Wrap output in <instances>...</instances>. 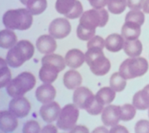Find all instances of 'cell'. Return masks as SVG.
I'll list each match as a JSON object with an SVG mask.
<instances>
[{
  "instance_id": "35",
  "label": "cell",
  "mask_w": 149,
  "mask_h": 133,
  "mask_svg": "<svg viewBox=\"0 0 149 133\" xmlns=\"http://www.w3.org/2000/svg\"><path fill=\"white\" fill-rule=\"evenodd\" d=\"M87 48H100L103 49L105 48V41L102 37L94 36L87 43Z\"/></svg>"
},
{
  "instance_id": "36",
  "label": "cell",
  "mask_w": 149,
  "mask_h": 133,
  "mask_svg": "<svg viewBox=\"0 0 149 133\" xmlns=\"http://www.w3.org/2000/svg\"><path fill=\"white\" fill-rule=\"evenodd\" d=\"M134 131L137 133H149V121L140 120L137 121L135 125Z\"/></svg>"
},
{
  "instance_id": "40",
  "label": "cell",
  "mask_w": 149,
  "mask_h": 133,
  "mask_svg": "<svg viewBox=\"0 0 149 133\" xmlns=\"http://www.w3.org/2000/svg\"><path fill=\"white\" fill-rule=\"evenodd\" d=\"M71 132H88L89 131L86 126L83 125H78L75 126L73 129L70 131Z\"/></svg>"
},
{
  "instance_id": "38",
  "label": "cell",
  "mask_w": 149,
  "mask_h": 133,
  "mask_svg": "<svg viewBox=\"0 0 149 133\" xmlns=\"http://www.w3.org/2000/svg\"><path fill=\"white\" fill-rule=\"evenodd\" d=\"M94 9H102L108 4L109 0H88Z\"/></svg>"
},
{
  "instance_id": "22",
  "label": "cell",
  "mask_w": 149,
  "mask_h": 133,
  "mask_svg": "<svg viewBox=\"0 0 149 133\" xmlns=\"http://www.w3.org/2000/svg\"><path fill=\"white\" fill-rule=\"evenodd\" d=\"M124 45V38L118 34H112L105 40V48L111 52H118Z\"/></svg>"
},
{
  "instance_id": "15",
  "label": "cell",
  "mask_w": 149,
  "mask_h": 133,
  "mask_svg": "<svg viewBox=\"0 0 149 133\" xmlns=\"http://www.w3.org/2000/svg\"><path fill=\"white\" fill-rule=\"evenodd\" d=\"M36 46L39 52L42 54H51L57 49V42L51 34L41 35L36 42Z\"/></svg>"
},
{
  "instance_id": "24",
  "label": "cell",
  "mask_w": 149,
  "mask_h": 133,
  "mask_svg": "<svg viewBox=\"0 0 149 133\" xmlns=\"http://www.w3.org/2000/svg\"><path fill=\"white\" fill-rule=\"evenodd\" d=\"M17 37L13 30H5L0 32V47L2 48H11L16 44Z\"/></svg>"
},
{
  "instance_id": "37",
  "label": "cell",
  "mask_w": 149,
  "mask_h": 133,
  "mask_svg": "<svg viewBox=\"0 0 149 133\" xmlns=\"http://www.w3.org/2000/svg\"><path fill=\"white\" fill-rule=\"evenodd\" d=\"M144 2L145 0H127V4L130 9L140 10L143 9Z\"/></svg>"
},
{
  "instance_id": "3",
  "label": "cell",
  "mask_w": 149,
  "mask_h": 133,
  "mask_svg": "<svg viewBox=\"0 0 149 133\" xmlns=\"http://www.w3.org/2000/svg\"><path fill=\"white\" fill-rule=\"evenodd\" d=\"M86 62L95 76H104L109 72L111 64L100 48H88L86 53Z\"/></svg>"
},
{
  "instance_id": "32",
  "label": "cell",
  "mask_w": 149,
  "mask_h": 133,
  "mask_svg": "<svg viewBox=\"0 0 149 133\" xmlns=\"http://www.w3.org/2000/svg\"><path fill=\"white\" fill-rule=\"evenodd\" d=\"M125 21H130L134 23H138L139 25H143L144 23V15L140 10L133 9L127 13L125 17Z\"/></svg>"
},
{
  "instance_id": "26",
  "label": "cell",
  "mask_w": 149,
  "mask_h": 133,
  "mask_svg": "<svg viewBox=\"0 0 149 133\" xmlns=\"http://www.w3.org/2000/svg\"><path fill=\"white\" fill-rule=\"evenodd\" d=\"M41 62L42 64L47 63V64H51V65L55 66L59 70V72H61L62 70L65 69V65H66L65 60L62 56L52 53L47 55L44 57H43Z\"/></svg>"
},
{
  "instance_id": "1",
  "label": "cell",
  "mask_w": 149,
  "mask_h": 133,
  "mask_svg": "<svg viewBox=\"0 0 149 133\" xmlns=\"http://www.w3.org/2000/svg\"><path fill=\"white\" fill-rule=\"evenodd\" d=\"M2 21L6 28L12 30H26L32 26L33 14L28 9L23 8L10 9L5 13Z\"/></svg>"
},
{
  "instance_id": "17",
  "label": "cell",
  "mask_w": 149,
  "mask_h": 133,
  "mask_svg": "<svg viewBox=\"0 0 149 133\" xmlns=\"http://www.w3.org/2000/svg\"><path fill=\"white\" fill-rule=\"evenodd\" d=\"M65 63L66 65L72 69L81 67L86 61V55L79 49H72L68 51L65 55Z\"/></svg>"
},
{
  "instance_id": "31",
  "label": "cell",
  "mask_w": 149,
  "mask_h": 133,
  "mask_svg": "<svg viewBox=\"0 0 149 133\" xmlns=\"http://www.w3.org/2000/svg\"><path fill=\"white\" fill-rule=\"evenodd\" d=\"M120 120L123 121H128L134 118L136 114V107L134 105L126 104L120 106Z\"/></svg>"
},
{
  "instance_id": "33",
  "label": "cell",
  "mask_w": 149,
  "mask_h": 133,
  "mask_svg": "<svg viewBox=\"0 0 149 133\" xmlns=\"http://www.w3.org/2000/svg\"><path fill=\"white\" fill-rule=\"evenodd\" d=\"M95 30H90L86 27H83L82 26L79 24L77 27V36L79 39L81 41H89L91 38H93L95 35Z\"/></svg>"
},
{
  "instance_id": "27",
  "label": "cell",
  "mask_w": 149,
  "mask_h": 133,
  "mask_svg": "<svg viewBox=\"0 0 149 133\" xmlns=\"http://www.w3.org/2000/svg\"><path fill=\"white\" fill-rule=\"evenodd\" d=\"M26 6L33 15H40L47 9V0H27Z\"/></svg>"
},
{
  "instance_id": "10",
  "label": "cell",
  "mask_w": 149,
  "mask_h": 133,
  "mask_svg": "<svg viewBox=\"0 0 149 133\" xmlns=\"http://www.w3.org/2000/svg\"><path fill=\"white\" fill-rule=\"evenodd\" d=\"M49 34L56 39H62L69 35L72 30L70 22L65 18L54 20L49 26Z\"/></svg>"
},
{
  "instance_id": "30",
  "label": "cell",
  "mask_w": 149,
  "mask_h": 133,
  "mask_svg": "<svg viewBox=\"0 0 149 133\" xmlns=\"http://www.w3.org/2000/svg\"><path fill=\"white\" fill-rule=\"evenodd\" d=\"M6 62V61H5L3 58H1V65H0V70H1L0 86L1 88H3L7 86L9 82L11 81V72L9 68L7 67Z\"/></svg>"
},
{
  "instance_id": "11",
  "label": "cell",
  "mask_w": 149,
  "mask_h": 133,
  "mask_svg": "<svg viewBox=\"0 0 149 133\" xmlns=\"http://www.w3.org/2000/svg\"><path fill=\"white\" fill-rule=\"evenodd\" d=\"M9 111L17 118H23L28 115L30 109L31 104L30 101L24 97H13L10 100L9 105Z\"/></svg>"
},
{
  "instance_id": "2",
  "label": "cell",
  "mask_w": 149,
  "mask_h": 133,
  "mask_svg": "<svg viewBox=\"0 0 149 133\" xmlns=\"http://www.w3.org/2000/svg\"><path fill=\"white\" fill-rule=\"evenodd\" d=\"M34 54V47L27 40L17 42L10 48L6 56L8 65L13 68H18L26 61L30 60Z\"/></svg>"
},
{
  "instance_id": "16",
  "label": "cell",
  "mask_w": 149,
  "mask_h": 133,
  "mask_svg": "<svg viewBox=\"0 0 149 133\" xmlns=\"http://www.w3.org/2000/svg\"><path fill=\"white\" fill-rule=\"evenodd\" d=\"M56 90L51 83H45L40 86L36 90V97L42 104L53 101L56 97Z\"/></svg>"
},
{
  "instance_id": "8",
  "label": "cell",
  "mask_w": 149,
  "mask_h": 133,
  "mask_svg": "<svg viewBox=\"0 0 149 133\" xmlns=\"http://www.w3.org/2000/svg\"><path fill=\"white\" fill-rule=\"evenodd\" d=\"M55 9L68 19L79 18L83 13V7L79 0H57Z\"/></svg>"
},
{
  "instance_id": "25",
  "label": "cell",
  "mask_w": 149,
  "mask_h": 133,
  "mask_svg": "<svg viewBox=\"0 0 149 133\" xmlns=\"http://www.w3.org/2000/svg\"><path fill=\"white\" fill-rule=\"evenodd\" d=\"M96 100L103 105L109 104L116 97V91L111 87H102L95 94Z\"/></svg>"
},
{
  "instance_id": "34",
  "label": "cell",
  "mask_w": 149,
  "mask_h": 133,
  "mask_svg": "<svg viewBox=\"0 0 149 133\" xmlns=\"http://www.w3.org/2000/svg\"><path fill=\"white\" fill-rule=\"evenodd\" d=\"M23 132L24 133H38L41 132V130L40 124L34 120H31L28 121L23 125Z\"/></svg>"
},
{
  "instance_id": "39",
  "label": "cell",
  "mask_w": 149,
  "mask_h": 133,
  "mask_svg": "<svg viewBox=\"0 0 149 133\" xmlns=\"http://www.w3.org/2000/svg\"><path fill=\"white\" fill-rule=\"evenodd\" d=\"M109 132H128V130L123 126L116 125L112 127L111 129L109 130Z\"/></svg>"
},
{
  "instance_id": "13",
  "label": "cell",
  "mask_w": 149,
  "mask_h": 133,
  "mask_svg": "<svg viewBox=\"0 0 149 133\" xmlns=\"http://www.w3.org/2000/svg\"><path fill=\"white\" fill-rule=\"evenodd\" d=\"M60 105L55 101L44 104L40 110V114L44 121L47 123H51L58 118L61 113Z\"/></svg>"
},
{
  "instance_id": "45",
  "label": "cell",
  "mask_w": 149,
  "mask_h": 133,
  "mask_svg": "<svg viewBox=\"0 0 149 133\" xmlns=\"http://www.w3.org/2000/svg\"><path fill=\"white\" fill-rule=\"evenodd\" d=\"M148 118H149V110H148Z\"/></svg>"
},
{
  "instance_id": "29",
  "label": "cell",
  "mask_w": 149,
  "mask_h": 133,
  "mask_svg": "<svg viewBox=\"0 0 149 133\" xmlns=\"http://www.w3.org/2000/svg\"><path fill=\"white\" fill-rule=\"evenodd\" d=\"M108 9L113 14H120L126 9L127 0H109Z\"/></svg>"
},
{
  "instance_id": "41",
  "label": "cell",
  "mask_w": 149,
  "mask_h": 133,
  "mask_svg": "<svg viewBox=\"0 0 149 133\" xmlns=\"http://www.w3.org/2000/svg\"><path fill=\"white\" fill-rule=\"evenodd\" d=\"M42 132H57L58 128L53 125H47L41 130Z\"/></svg>"
},
{
  "instance_id": "18",
  "label": "cell",
  "mask_w": 149,
  "mask_h": 133,
  "mask_svg": "<svg viewBox=\"0 0 149 133\" xmlns=\"http://www.w3.org/2000/svg\"><path fill=\"white\" fill-rule=\"evenodd\" d=\"M42 65L39 72L40 79L44 83H52L58 78L59 70L51 64L44 63Z\"/></svg>"
},
{
  "instance_id": "4",
  "label": "cell",
  "mask_w": 149,
  "mask_h": 133,
  "mask_svg": "<svg viewBox=\"0 0 149 133\" xmlns=\"http://www.w3.org/2000/svg\"><path fill=\"white\" fill-rule=\"evenodd\" d=\"M36 84V78L31 72H23L9 82L6 86V91L12 97H23L31 90Z\"/></svg>"
},
{
  "instance_id": "23",
  "label": "cell",
  "mask_w": 149,
  "mask_h": 133,
  "mask_svg": "<svg viewBox=\"0 0 149 133\" xmlns=\"http://www.w3.org/2000/svg\"><path fill=\"white\" fill-rule=\"evenodd\" d=\"M123 50L129 57H138L143 51L141 42L138 39L126 40L123 45Z\"/></svg>"
},
{
  "instance_id": "28",
  "label": "cell",
  "mask_w": 149,
  "mask_h": 133,
  "mask_svg": "<svg viewBox=\"0 0 149 133\" xmlns=\"http://www.w3.org/2000/svg\"><path fill=\"white\" fill-rule=\"evenodd\" d=\"M124 77L120 72H115L110 76L109 85L116 92H121L125 89L127 81Z\"/></svg>"
},
{
  "instance_id": "5",
  "label": "cell",
  "mask_w": 149,
  "mask_h": 133,
  "mask_svg": "<svg viewBox=\"0 0 149 133\" xmlns=\"http://www.w3.org/2000/svg\"><path fill=\"white\" fill-rule=\"evenodd\" d=\"M148 62L144 58L133 57L127 58L121 63L119 72L125 79H134L144 76L148 70Z\"/></svg>"
},
{
  "instance_id": "21",
  "label": "cell",
  "mask_w": 149,
  "mask_h": 133,
  "mask_svg": "<svg viewBox=\"0 0 149 133\" xmlns=\"http://www.w3.org/2000/svg\"><path fill=\"white\" fill-rule=\"evenodd\" d=\"M121 34L125 40L137 39L141 34V25L130 21H125L122 27Z\"/></svg>"
},
{
  "instance_id": "44",
  "label": "cell",
  "mask_w": 149,
  "mask_h": 133,
  "mask_svg": "<svg viewBox=\"0 0 149 133\" xmlns=\"http://www.w3.org/2000/svg\"><path fill=\"white\" fill-rule=\"evenodd\" d=\"M21 2H22V4L23 5H26V2H27V0H19Z\"/></svg>"
},
{
  "instance_id": "42",
  "label": "cell",
  "mask_w": 149,
  "mask_h": 133,
  "mask_svg": "<svg viewBox=\"0 0 149 133\" xmlns=\"http://www.w3.org/2000/svg\"><path fill=\"white\" fill-rule=\"evenodd\" d=\"M143 11L145 13H149V0H145L143 6Z\"/></svg>"
},
{
  "instance_id": "19",
  "label": "cell",
  "mask_w": 149,
  "mask_h": 133,
  "mask_svg": "<svg viewBox=\"0 0 149 133\" xmlns=\"http://www.w3.org/2000/svg\"><path fill=\"white\" fill-rule=\"evenodd\" d=\"M133 105L137 110L144 111L149 108V84L143 90L135 93L133 97Z\"/></svg>"
},
{
  "instance_id": "14",
  "label": "cell",
  "mask_w": 149,
  "mask_h": 133,
  "mask_svg": "<svg viewBox=\"0 0 149 133\" xmlns=\"http://www.w3.org/2000/svg\"><path fill=\"white\" fill-rule=\"evenodd\" d=\"M17 117L12 112L2 111L0 112V129L3 132H12L18 126Z\"/></svg>"
},
{
  "instance_id": "6",
  "label": "cell",
  "mask_w": 149,
  "mask_h": 133,
  "mask_svg": "<svg viewBox=\"0 0 149 133\" xmlns=\"http://www.w3.org/2000/svg\"><path fill=\"white\" fill-rule=\"evenodd\" d=\"M109 20V14L105 9H89L81 14L79 24L90 30H95L96 27H103Z\"/></svg>"
},
{
  "instance_id": "7",
  "label": "cell",
  "mask_w": 149,
  "mask_h": 133,
  "mask_svg": "<svg viewBox=\"0 0 149 133\" xmlns=\"http://www.w3.org/2000/svg\"><path fill=\"white\" fill-rule=\"evenodd\" d=\"M79 116V107L74 104L65 105L58 116L57 126L61 130L71 131L75 127Z\"/></svg>"
},
{
  "instance_id": "43",
  "label": "cell",
  "mask_w": 149,
  "mask_h": 133,
  "mask_svg": "<svg viewBox=\"0 0 149 133\" xmlns=\"http://www.w3.org/2000/svg\"><path fill=\"white\" fill-rule=\"evenodd\" d=\"M93 132H109V131L107 130V128H105L104 127H100V128H97L96 129H95Z\"/></svg>"
},
{
  "instance_id": "20",
  "label": "cell",
  "mask_w": 149,
  "mask_h": 133,
  "mask_svg": "<svg viewBox=\"0 0 149 133\" xmlns=\"http://www.w3.org/2000/svg\"><path fill=\"white\" fill-rule=\"evenodd\" d=\"M63 82L65 86L68 90H75L81 86L82 83V77L78 71L71 69L65 73Z\"/></svg>"
},
{
  "instance_id": "9",
  "label": "cell",
  "mask_w": 149,
  "mask_h": 133,
  "mask_svg": "<svg viewBox=\"0 0 149 133\" xmlns=\"http://www.w3.org/2000/svg\"><path fill=\"white\" fill-rule=\"evenodd\" d=\"M95 100L93 92L85 86H79L74 90L73 93V102L81 109L87 110L92 106Z\"/></svg>"
},
{
  "instance_id": "12",
  "label": "cell",
  "mask_w": 149,
  "mask_h": 133,
  "mask_svg": "<svg viewBox=\"0 0 149 133\" xmlns=\"http://www.w3.org/2000/svg\"><path fill=\"white\" fill-rule=\"evenodd\" d=\"M120 106L109 105L103 109L102 114V123L107 127L116 125L120 120Z\"/></svg>"
}]
</instances>
